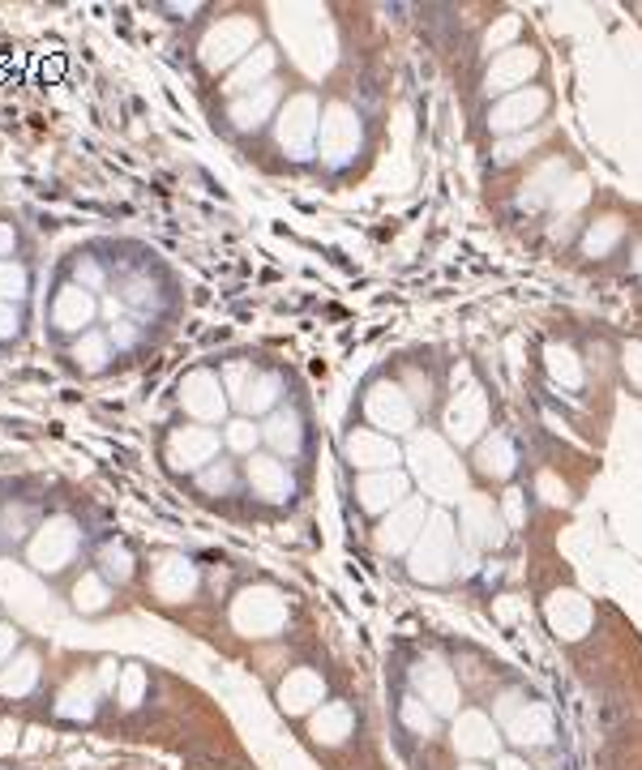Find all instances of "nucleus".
<instances>
[{
	"label": "nucleus",
	"instance_id": "58836bf2",
	"mask_svg": "<svg viewBox=\"0 0 642 770\" xmlns=\"http://www.w3.org/2000/svg\"><path fill=\"white\" fill-rule=\"evenodd\" d=\"M34 681H39V660H34V655H22V660L13 663V672L0 677V693H4V698H22V693H30Z\"/></svg>",
	"mask_w": 642,
	"mask_h": 770
},
{
	"label": "nucleus",
	"instance_id": "b1692460",
	"mask_svg": "<svg viewBox=\"0 0 642 770\" xmlns=\"http://www.w3.org/2000/svg\"><path fill=\"white\" fill-rule=\"evenodd\" d=\"M261 441L275 450V458H296L305 450V415L296 407H275L261 419Z\"/></svg>",
	"mask_w": 642,
	"mask_h": 770
},
{
	"label": "nucleus",
	"instance_id": "6e6d98bb",
	"mask_svg": "<svg viewBox=\"0 0 642 770\" xmlns=\"http://www.w3.org/2000/svg\"><path fill=\"white\" fill-rule=\"evenodd\" d=\"M502 770H535V767H527L523 758H502Z\"/></svg>",
	"mask_w": 642,
	"mask_h": 770
},
{
	"label": "nucleus",
	"instance_id": "c9c22d12",
	"mask_svg": "<svg viewBox=\"0 0 642 770\" xmlns=\"http://www.w3.org/2000/svg\"><path fill=\"white\" fill-rule=\"evenodd\" d=\"M224 445L249 458V454H257V445H261V424L249 419V415H231L224 428Z\"/></svg>",
	"mask_w": 642,
	"mask_h": 770
},
{
	"label": "nucleus",
	"instance_id": "5701e85b",
	"mask_svg": "<svg viewBox=\"0 0 642 770\" xmlns=\"http://www.w3.org/2000/svg\"><path fill=\"white\" fill-rule=\"evenodd\" d=\"M245 484H249L253 496H261V501H270V505L296 496V480H292L287 463L275 458V454H249V463H245Z\"/></svg>",
	"mask_w": 642,
	"mask_h": 770
},
{
	"label": "nucleus",
	"instance_id": "a211bd4d",
	"mask_svg": "<svg viewBox=\"0 0 642 770\" xmlns=\"http://www.w3.org/2000/svg\"><path fill=\"white\" fill-rule=\"evenodd\" d=\"M343 454H347V463L356 471H391L403 463V450L394 445V437L386 433H377V428H356V433H347L343 441Z\"/></svg>",
	"mask_w": 642,
	"mask_h": 770
},
{
	"label": "nucleus",
	"instance_id": "4be33fe9",
	"mask_svg": "<svg viewBox=\"0 0 642 770\" xmlns=\"http://www.w3.org/2000/svg\"><path fill=\"white\" fill-rule=\"evenodd\" d=\"M454 749L463 753V758H472V762H484V758H497V749H502V732H497V723L488 715H480V711H458L454 715Z\"/></svg>",
	"mask_w": 642,
	"mask_h": 770
},
{
	"label": "nucleus",
	"instance_id": "5fc2aeb1",
	"mask_svg": "<svg viewBox=\"0 0 642 770\" xmlns=\"http://www.w3.org/2000/svg\"><path fill=\"white\" fill-rule=\"evenodd\" d=\"M13 245H18V231H13V223H0V261L13 253Z\"/></svg>",
	"mask_w": 642,
	"mask_h": 770
},
{
	"label": "nucleus",
	"instance_id": "c03bdc74",
	"mask_svg": "<svg viewBox=\"0 0 642 770\" xmlns=\"http://www.w3.org/2000/svg\"><path fill=\"white\" fill-rule=\"evenodd\" d=\"M73 283H78V287H86V292L95 296V292H103V287H108V275L95 266V257H78V261H73Z\"/></svg>",
	"mask_w": 642,
	"mask_h": 770
},
{
	"label": "nucleus",
	"instance_id": "864d4df0",
	"mask_svg": "<svg viewBox=\"0 0 642 770\" xmlns=\"http://www.w3.org/2000/svg\"><path fill=\"white\" fill-rule=\"evenodd\" d=\"M13 646H18V630L13 625H0V663L13 655Z\"/></svg>",
	"mask_w": 642,
	"mask_h": 770
},
{
	"label": "nucleus",
	"instance_id": "0eeeda50",
	"mask_svg": "<svg viewBox=\"0 0 642 770\" xmlns=\"http://www.w3.org/2000/svg\"><path fill=\"white\" fill-rule=\"evenodd\" d=\"M505 531H510V526H505L502 510L493 505V496L467 493L463 501H458V540H463L472 552L502 549Z\"/></svg>",
	"mask_w": 642,
	"mask_h": 770
},
{
	"label": "nucleus",
	"instance_id": "4c0bfd02",
	"mask_svg": "<svg viewBox=\"0 0 642 770\" xmlns=\"http://www.w3.org/2000/svg\"><path fill=\"white\" fill-rule=\"evenodd\" d=\"M73 604L82 608V612H103V608L112 604V591H108V582L99 574H82V582L73 586Z\"/></svg>",
	"mask_w": 642,
	"mask_h": 770
},
{
	"label": "nucleus",
	"instance_id": "cd10ccee",
	"mask_svg": "<svg viewBox=\"0 0 642 770\" xmlns=\"http://www.w3.org/2000/svg\"><path fill=\"white\" fill-rule=\"evenodd\" d=\"M279 398H283V377H279V373L257 368V377L249 382V389H245V394H240L231 407H236V415H249V419H253V415H270L275 407H283Z\"/></svg>",
	"mask_w": 642,
	"mask_h": 770
},
{
	"label": "nucleus",
	"instance_id": "ddd939ff",
	"mask_svg": "<svg viewBox=\"0 0 642 770\" xmlns=\"http://www.w3.org/2000/svg\"><path fill=\"white\" fill-rule=\"evenodd\" d=\"M488 428V394L480 385L454 389L446 407V441L450 445H475Z\"/></svg>",
	"mask_w": 642,
	"mask_h": 770
},
{
	"label": "nucleus",
	"instance_id": "f704fd0d",
	"mask_svg": "<svg viewBox=\"0 0 642 770\" xmlns=\"http://www.w3.org/2000/svg\"><path fill=\"white\" fill-rule=\"evenodd\" d=\"M73 359H78V368H82V373H103V368H108V359H112V343H108V334L86 330L82 338L73 343Z\"/></svg>",
	"mask_w": 642,
	"mask_h": 770
},
{
	"label": "nucleus",
	"instance_id": "09e8293b",
	"mask_svg": "<svg viewBox=\"0 0 642 770\" xmlns=\"http://www.w3.org/2000/svg\"><path fill=\"white\" fill-rule=\"evenodd\" d=\"M535 493L544 496L549 505H565V496H570V488L561 484L553 471H540V475H535Z\"/></svg>",
	"mask_w": 642,
	"mask_h": 770
},
{
	"label": "nucleus",
	"instance_id": "f257e3e1",
	"mask_svg": "<svg viewBox=\"0 0 642 770\" xmlns=\"http://www.w3.org/2000/svg\"><path fill=\"white\" fill-rule=\"evenodd\" d=\"M407 463H412V475H416L419 493L424 496H437V501H463L467 496V480H463V463H458V454H454V445H450L442 433H412L407 441Z\"/></svg>",
	"mask_w": 642,
	"mask_h": 770
},
{
	"label": "nucleus",
	"instance_id": "bb28decb",
	"mask_svg": "<svg viewBox=\"0 0 642 770\" xmlns=\"http://www.w3.org/2000/svg\"><path fill=\"white\" fill-rule=\"evenodd\" d=\"M275 65H279V52L270 48V43H257L240 65H236V73L227 78V95L236 99V95H249V90H257V86H266L270 82V73H275Z\"/></svg>",
	"mask_w": 642,
	"mask_h": 770
},
{
	"label": "nucleus",
	"instance_id": "393cba45",
	"mask_svg": "<svg viewBox=\"0 0 642 770\" xmlns=\"http://www.w3.org/2000/svg\"><path fill=\"white\" fill-rule=\"evenodd\" d=\"M518 467V445L510 433H484V437L475 441V471L480 475H488V480H510Z\"/></svg>",
	"mask_w": 642,
	"mask_h": 770
},
{
	"label": "nucleus",
	"instance_id": "a18cd8bd",
	"mask_svg": "<svg viewBox=\"0 0 642 770\" xmlns=\"http://www.w3.org/2000/svg\"><path fill=\"white\" fill-rule=\"evenodd\" d=\"M518 30H523V22H518L514 13H505L497 27H488V34H484V48H488V52H505V43H510V39H518Z\"/></svg>",
	"mask_w": 642,
	"mask_h": 770
},
{
	"label": "nucleus",
	"instance_id": "c756f323",
	"mask_svg": "<svg viewBox=\"0 0 642 770\" xmlns=\"http://www.w3.org/2000/svg\"><path fill=\"white\" fill-rule=\"evenodd\" d=\"M322 693H326L322 677H317L313 668H296V672H292V677L283 681V689H279L283 711H292V715H305V711H313V707L322 702Z\"/></svg>",
	"mask_w": 642,
	"mask_h": 770
},
{
	"label": "nucleus",
	"instance_id": "473e14b6",
	"mask_svg": "<svg viewBox=\"0 0 642 770\" xmlns=\"http://www.w3.org/2000/svg\"><path fill=\"white\" fill-rule=\"evenodd\" d=\"M621 240H625V219L604 215V219H595L583 231V257H609Z\"/></svg>",
	"mask_w": 642,
	"mask_h": 770
},
{
	"label": "nucleus",
	"instance_id": "7c9ffc66",
	"mask_svg": "<svg viewBox=\"0 0 642 770\" xmlns=\"http://www.w3.org/2000/svg\"><path fill=\"white\" fill-rule=\"evenodd\" d=\"M352 728H356V719H352L347 702H322V711L308 723V732H313L317 744H343L352 737Z\"/></svg>",
	"mask_w": 642,
	"mask_h": 770
},
{
	"label": "nucleus",
	"instance_id": "4d7b16f0",
	"mask_svg": "<svg viewBox=\"0 0 642 770\" xmlns=\"http://www.w3.org/2000/svg\"><path fill=\"white\" fill-rule=\"evenodd\" d=\"M634 275H639V278H642V245H639V248H634Z\"/></svg>",
	"mask_w": 642,
	"mask_h": 770
},
{
	"label": "nucleus",
	"instance_id": "79ce46f5",
	"mask_svg": "<svg viewBox=\"0 0 642 770\" xmlns=\"http://www.w3.org/2000/svg\"><path fill=\"white\" fill-rule=\"evenodd\" d=\"M197 484L206 488V493H231L236 488V471H231V463H210L206 471H197Z\"/></svg>",
	"mask_w": 642,
	"mask_h": 770
},
{
	"label": "nucleus",
	"instance_id": "dca6fc26",
	"mask_svg": "<svg viewBox=\"0 0 642 770\" xmlns=\"http://www.w3.org/2000/svg\"><path fill=\"white\" fill-rule=\"evenodd\" d=\"M219 458V433L206 424H180L168 437V463L176 471H206Z\"/></svg>",
	"mask_w": 642,
	"mask_h": 770
},
{
	"label": "nucleus",
	"instance_id": "13d9d810",
	"mask_svg": "<svg viewBox=\"0 0 642 770\" xmlns=\"http://www.w3.org/2000/svg\"><path fill=\"white\" fill-rule=\"evenodd\" d=\"M458 770H484V767H458Z\"/></svg>",
	"mask_w": 642,
	"mask_h": 770
},
{
	"label": "nucleus",
	"instance_id": "9b49d317",
	"mask_svg": "<svg viewBox=\"0 0 642 770\" xmlns=\"http://www.w3.org/2000/svg\"><path fill=\"white\" fill-rule=\"evenodd\" d=\"M412 689H416V698L437 719L458 715V702H463V693H458V677H454L442 660H433V655L419 660L416 668H412Z\"/></svg>",
	"mask_w": 642,
	"mask_h": 770
},
{
	"label": "nucleus",
	"instance_id": "de8ad7c7",
	"mask_svg": "<svg viewBox=\"0 0 642 770\" xmlns=\"http://www.w3.org/2000/svg\"><path fill=\"white\" fill-rule=\"evenodd\" d=\"M138 338H141V330L129 322V317H116L112 322V330H108V343H112L116 352H129V347H138Z\"/></svg>",
	"mask_w": 642,
	"mask_h": 770
},
{
	"label": "nucleus",
	"instance_id": "aec40b11",
	"mask_svg": "<svg viewBox=\"0 0 642 770\" xmlns=\"http://www.w3.org/2000/svg\"><path fill=\"white\" fill-rule=\"evenodd\" d=\"M48 317H52V326L60 334H78L82 338L95 326V317H99V300L86 287H78V283H65L52 296V304H48Z\"/></svg>",
	"mask_w": 642,
	"mask_h": 770
},
{
	"label": "nucleus",
	"instance_id": "8fccbe9b",
	"mask_svg": "<svg viewBox=\"0 0 642 770\" xmlns=\"http://www.w3.org/2000/svg\"><path fill=\"white\" fill-rule=\"evenodd\" d=\"M18 330H22V313H18V304L0 300V343L18 338Z\"/></svg>",
	"mask_w": 642,
	"mask_h": 770
},
{
	"label": "nucleus",
	"instance_id": "f03ea898",
	"mask_svg": "<svg viewBox=\"0 0 642 770\" xmlns=\"http://www.w3.org/2000/svg\"><path fill=\"white\" fill-rule=\"evenodd\" d=\"M407 570L416 582L442 586L458 574V526L446 510H433L419 526L416 544L407 549Z\"/></svg>",
	"mask_w": 642,
	"mask_h": 770
},
{
	"label": "nucleus",
	"instance_id": "a19ab883",
	"mask_svg": "<svg viewBox=\"0 0 642 770\" xmlns=\"http://www.w3.org/2000/svg\"><path fill=\"white\" fill-rule=\"evenodd\" d=\"M219 377H224L227 398L236 403V398H240V394L249 389L253 377H257V364H253V359H231V364H227V368H224V373H219Z\"/></svg>",
	"mask_w": 642,
	"mask_h": 770
},
{
	"label": "nucleus",
	"instance_id": "37998d69",
	"mask_svg": "<svg viewBox=\"0 0 642 770\" xmlns=\"http://www.w3.org/2000/svg\"><path fill=\"white\" fill-rule=\"evenodd\" d=\"M99 561H103V574H112V578H120V582H125V578L134 574V556H129V549H125V544H103V556H99Z\"/></svg>",
	"mask_w": 642,
	"mask_h": 770
},
{
	"label": "nucleus",
	"instance_id": "72a5a7b5",
	"mask_svg": "<svg viewBox=\"0 0 642 770\" xmlns=\"http://www.w3.org/2000/svg\"><path fill=\"white\" fill-rule=\"evenodd\" d=\"M544 364H549V373H553V382L557 385H565V389H583V359L574 356V347H565V343L544 347Z\"/></svg>",
	"mask_w": 642,
	"mask_h": 770
},
{
	"label": "nucleus",
	"instance_id": "f3484780",
	"mask_svg": "<svg viewBox=\"0 0 642 770\" xmlns=\"http://www.w3.org/2000/svg\"><path fill=\"white\" fill-rule=\"evenodd\" d=\"M535 69H540V56L535 48H523V43H514V48H505V52L493 56V65H488V73H484V90L488 95H514V90H523L527 78H535Z\"/></svg>",
	"mask_w": 642,
	"mask_h": 770
},
{
	"label": "nucleus",
	"instance_id": "1a4fd4ad",
	"mask_svg": "<svg viewBox=\"0 0 642 770\" xmlns=\"http://www.w3.org/2000/svg\"><path fill=\"white\" fill-rule=\"evenodd\" d=\"M544 111H549V90L544 86H523V90L505 95V99H497L488 108V129L497 138H518V134H527L531 125L544 120Z\"/></svg>",
	"mask_w": 642,
	"mask_h": 770
},
{
	"label": "nucleus",
	"instance_id": "423d86ee",
	"mask_svg": "<svg viewBox=\"0 0 642 770\" xmlns=\"http://www.w3.org/2000/svg\"><path fill=\"white\" fill-rule=\"evenodd\" d=\"M82 552V531L73 519H48V523L34 531V540H30V565L39 570V574H60L73 556Z\"/></svg>",
	"mask_w": 642,
	"mask_h": 770
},
{
	"label": "nucleus",
	"instance_id": "f8f14e48",
	"mask_svg": "<svg viewBox=\"0 0 642 770\" xmlns=\"http://www.w3.org/2000/svg\"><path fill=\"white\" fill-rule=\"evenodd\" d=\"M180 407L194 415L197 424H219V419H227L231 398H227L224 389V377L210 373V368L185 373V382H180Z\"/></svg>",
	"mask_w": 642,
	"mask_h": 770
},
{
	"label": "nucleus",
	"instance_id": "412c9836",
	"mask_svg": "<svg viewBox=\"0 0 642 770\" xmlns=\"http://www.w3.org/2000/svg\"><path fill=\"white\" fill-rule=\"evenodd\" d=\"M424 519H428L424 496H407L403 505H394L391 514L382 519V526H377V549L382 552H407L412 544H416Z\"/></svg>",
	"mask_w": 642,
	"mask_h": 770
},
{
	"label": "nucleus",
	"instance_id": "2f4dec72",
	"mask_svg": "<svg viewBox=\"0 0 642 770\" xmlns=\"http://www.w3.org/2000/svg\"><path fill=\"white\" fill-rule=\"evenodd\" d=\"M197 586V570L189 561H180V556H164V565L155 570V591L164 595V600H185V595H194Z\"/></svg>",
	"mask_w": 642,
	"mask_h": 770
},
{
	"label": "nucleus",
	"instance_id": "ea45409f",
	"mask_svg": "<svg viewBox=\"0 0 642 770\" xmlns=\"http://www.w3.org/2000/svg\"><path fill=\"white\" fill-rule=\"evenodd\" d=\"M398 719H403V723H407L416 737H433V728H437V715H433V711L419 702L416 693H407V698L398 702Z\"/></svg>",
	"mask_w": 642,
	"mask_h": 770
},
{
	"label": "nucleus",
	"instance_id": "4468645a",
	"mask_svg": "<svg viewBox=\"0 0 642 770\" xmlns=\"http://www.w3.org/2000/svg\"><path fill=\"white\" fill-rule=\"evenodd\" d=\"M231 616H236V625L249 638H270L275 630H283L287 604L279 600V591H270V586H249V591H240Z\"/></svg>",
	"mask_w": 642,
	"mask_h": 770
},
{
	"label": "nucleus",
	"instance_id": "6e6552de",
	"mask_svg": "<svg viewBox=\"0 0 642 770\" xmlns=\"http://www.w3.org/2000/svg\"><path fill=\"white\" fill-rule=\"evenodd\" d=\"M364 415L373 419V428L377 433H412L419 419V407L412 403V394H407V385L398 382H377L368 394H364Z\"/></svg>",
	"mask_w": 642,
	"mask_h": 770
},
{
	"label": "nucleus",
	"instance_id": "2eb2a0df",
	"mask_svg": "<svg viewBox=\"0 0 642 770\" xmlns=\"http://www.w3.org/2000/svg\"><path fill=\"white\" fill-rule=\"evenodd\" d=\"M497 715L505 719V737L523 749H544L553 741V711L540 707V702H518V698H505L497 707Z\"/></svg>",
	"mask_w": 642,
	"mask_h": 770
},
{
	"label": "nucleus",
	"instance_id": "49530a36",
	"mask_svg": "<svg viewBox=\"0 0 642 770\" xmlns=\"http://www.w3.org/2000/svg\"><path fill=\"white\" fill-rule=\"evenodd\" d=\"M621 373H625V382H630L642 394V343H639V338L621 347Z\"/></svg>",
	"mask_w": 642,
	"mask_h": 770
},
{
	"label": "nucleus",
	"instance_id": "20e7f679",
	"mask_svg": "<svg viewBox=\"0 0 642 770\" xmlns=\"http://www.w3.org/2000/svg\"><path fill=\"white\" fill-rule=\"evenodd\" d=\"M317 159L326 167H347L360 155V116L347 103H330L317 125Z\"/></svg>",
	"mask_w": 642,
	"mask_h": 770
},
{
	"label": "nucleus",
	"instance_id": "c85d7f7f",
	"mask_svg": "<svg viewBox=\"0 0 642 770\" xmlns=\"http://www.w3.org/2000/svg\"><path fill=\"white\" fill-rule=\"evenodd\" d=\"M549 621H553V630H561V638H583L591 625V604L574 591H557L549 600Z\"/></svg>",
	"mask_w": 642,
	"mask_h": 770
},
{
	"label": "nucleus",
	"instance_id": "e433bc0d",
	"mask_svg": "<svg viewBox=\"0 0 642 770\" xmlns=\"http://www.w3.org/2000/svg\"><path fill=\"white\" fill-rule=\"evenodd\" d=\"M30 292V270L22 261H13V257H4L0 261V300L4 304H22Z\"/></svg>",
	"mask_w": 642,
	"mask_h": 770
},
{
	"label": "nucleus",
	"instance_id": "39448f33",
	"mask_svg": "<svg viewBox=\"0 0 642 770\" xmlns=\"http://www.w3.org/2000/svg\"><path fill=\"white\" fill-rule=\"evenodd\" d=\"M253 43H257V22L245 18V13H236V18H219V27L201 39L197 52H201V65L210 73H219V69L240 65L253 52Z\"/></svg>",
	"mask_w": 642,
	"mask_h": 770
},
{
	"label": "nucleus",
	"instance_id": "7ed1b4c3",
	"mask_svg": "<svg viewBox=\"0 0 642 770\" xmlns=\"http://www.w3.org/2000/svg\"><path fill=\"white\" fill-rule=\"evenodd\" d=\"M283 34H287V48L296 56V65L322 78L330 65H335V30L326 22V13L317 9H287L279 18Z\"/></svg>",
	"mask_w": 642,
	"mask_h": 770
},
{
	"label": "nucleus",
	"instance_id": "9d476101",
	"mask_svg": "<svg viewBox=\"0 0 642 770\" xmlns=\"http://www.w3.org/2000/svg\"><path fill=\"white\" fill-rule=\"evenodd\" d=\"M317 125H322L317 99H313V95H292L279 111V125H275L279 146L292 159H305V155L317 150Z\"/></svg>",
	"mask_w": 642,
	"mask_h": 770
},
{
	"label": "nucleus",
	"instance_id": "3c124183",
	"mask_svg": "<svg viewBox=\"0 0 642 770\" xmlns=\"http://www.w3.org/2000/svg\"><path fill=\"white\" fill-rule=\"evenodd\" d=\"M531 146H535V134H518L514 141H502V150H497V164H514V159H523Z\"/></svg>",
	"mask_w": 642,
	"mask_h": 770
},
{
	"label": "nucleus",
	"instance_id": "603ef678",
	"mask_svg": "<svg viewBox=\"0 0 642 770\" xmlns=\"http://www.w3.org/2000/svg\"><path fill=\"white\" fill-rule=\"evenodd\" d=\"M523 496H527V493H518V488H510V493H505V505H502V510H505V514H502L505 526H518V523H523Z\"/></svg>",
	"mask_w": 642,
	"mask_h": 770
},
{
	"label": "nucleus",
	"instance_id": "a878e982",
	"mask_svg": "<svg viewBox=\"0 0 642 770\" xmlns=\"http://www.w3.org/2000/svg\"><path fill=\"white\" fill-rule=\"evenodd\" d=\"M275 108H279V86L266 82V86H257V90H249V95H236L231 108H227V120H231L236 134H249V129H261L266 116Z\"/></svg>",
	"mask_w": 642,
	"mask_h": 770
},
{
	"label": "nucleus",
	"instance_id": "6ab92c4d",
	"mask_svg": "<svg viewBox=\"0 0 642 770\" xmlns=\"http://www.w3.org/2000/svg\"><path fill=\"white\" fill-rule=\"evenodd\" d=\"M356 496H360V505L368 510V514H391L394 505H403L407 496H412V475L407 471H368V475H360V484H356Z\"/></svg>",
	"mask_w": 642,
	"mask_h": 770
}]
</instances>
